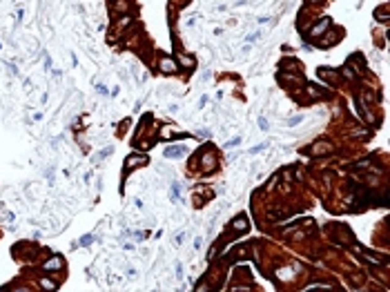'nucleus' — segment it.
I'll return each mask as SVG.
<instances>
[{"instance_id":"obj_1","label":"nucleus","mask_w":390,"mask_h":292,"mask_svg":"<svg viewBox=\"0 0 390 292\" xmlns=\"http://www.w3.org/2000/svg\"><path fill=\"white\" fill-rule=\"evenodd\" d=\"M42 267H45L47 272H52V270H60V267H63V259H60V256H54V259H49V261H47Z\"/></svg>"},{"instance_id":"obj_2","label":"nucleus","mask_w":390,"mask_h":292,"mask_svg":"<svg viewBox=\"0 0 390 292\" xmlns=\"http://www.w3.org/2000/svg\"><path fill=\"white\" fill-rule=\"evenodd\" d=\"M161 69L165 71V74H174V71H176V65L169 60V58H161Z\"/></svg>"},{"instance_id":"obj_3","label":"nucleus","mask_w":390,"mask_h":292,"mask_svg":"<svg viewBox=\"0 0 390 292\" xmlns=\"http://www.w3.org/2000/svg\"><path fill=\"white\" fill-rule=\"evenodd\" d=\"M140 163H145V156H129V158H127V165H125V172H129L132 167H136V165H140Z\"/></svg>"},{"instance_id":"obj_4","label":"nucleus","mask_w":390,"mask_h":292,"mask_svg":"<svg viewBox=\"0 0 390 292\" xmlns=\"http://www.w3.org/2000/svg\"><path fill=\"white\" fill-rule=\"evenodd\" d=\"M328 25H330V18H323V20L319 22V25H316V27L312 29V36H319V34H321V31L328 27Z\"/></svg>"},{"instance_id":"obj_5","label":"nucleus","mask_w":390,"mask_h":292,"mask_svg":"<svg viewBox=\"0 0 390 292\" xmlns=\"http://www.w3.org/2000/svg\"><path fill=\"white\" fill-rule=\"evenodd\" d=\"M183 152H185L183 147H167V150H165V156H167V158H172V156H181Z\"/></svg>"},{"instance_id":"obj_6","label":"nucleus","mask_w":390,"mask_h":292,"mask_svg":"<svg viewBox=\"0 0 390 292\" xmlns=\"http://www.w3.org/2000/svg\"><path fill=\"white\" fill-rule=\"evenodd\" d=\"M232 228L234 230H248V221L245 218H236V221H232Z\"/></svg>"},{"instance_id":"obj_7","label":"nucleus","mask_w":390,"mask_h":292,"mask_svg":"<svg viewBox=\"0 0 390 292\" xmlns=\"http://www.w3.org/2000/svg\"><path fill=\"white\" fill-rule=\"evenodd\" d=\"M301 120H303V114H299V116H292V118H288V125H290V127H292V125H299Z\"/></svg>"},{"instance_id":"obj_8","label":"nucleus","mask_w":390,"mask_h":292,"mask_svg":"<svg viewBox=\"0 0 390 292\" xmlns=\"http://www.w3.org/2000/svg\"><path fill=\"white\" fill-rule=\"evenodd\" d=\"M330 150H332L330 145H316V147H314L312 152H314V154H319V152H330Z\"/></svg>"},{"instance_id":"obj_9","label":"nucleus","mask_w":390,"mask_h":292,"mask_svg":"<svg viewBox=\"0 0 390 292\" xmlns=\"http://www.w3.org/2000/svg\"><path fill=\"white\" fill-rule=\"evenodd\" d=\"M179 60H181L185 67H192V65H194V60H192V58H187V56H179Z\"/></svg>"},{"instance_id":"obj_10","label":"nucleus","mask_w":390,"mask_h":292,"mask_svg":"<svg viewBox=\"0 0 390 292\" xmlns=\"http://www.w3.org/2000/svg\"><path fill=\"white\" fill-rule=\"evenodd\" d=\"M241 145V136H236V138H232L230 143H228V147H239Z\"/></svg>"},{"instance_id":"obj_11","label":"nucleus","mask_w":390,"mask_h":292,"mask_svg":"<svg viewBox=\"0 0 390 292\" xmlns=\"http://www.w3.org/2000/svg\"><path fill=\"white\" fill-rule=\"evenodd\" d=\"M265 147H267V143H261V145H256V147L250 150V154H256V152H261V150H265Z\"/></svg>"},{"instance_id":"obj_12","label":"nucleus","mask_w":390,"mask_h":292,"mask_svg":"<svg viewBox=\"0 0 390 292\" xmlns=\"http://www.w3.org/2000/svg\"><path fill=\"white\" fill-rule=\"evenodd\" d=\"M42 288H47V290H56V283H52V281H42Z\"/></svg>"},{"instance_id":"obj_13","label":"nucleus","mask_w":390,"mask_h":292,"mask_svg":"<svg viewBox=\"0 0 390 292\" xmlns=\"http://www.w3.org/2000/svg\"><path fill=\"white\" fill-rule=\"evenodd\" d=\"M259 127H261V129H267V120H265L263 116L259 118Z\"/></svg>"},{"instance_id":"obj_14","label":"nucleus","mask_w":390,"mask_h":292,"mask_svg":"<svg viewBox=\"0 0 390 292\" xmlns=\"http://www.w3.org/2000/svg\"><path fill=\"white\" fill-rule=\"evenodd\" d=\"M91 241H94V239H91V236L87 234V236H83V241H80V243H83V245H89V243H91Z\"/></svg>"},{"instance_id":"obj_15","label":"nucleus","mask_w":390,"mask_h":292,"mask_svg":"<svg viewBox=\"0 0 390 292\" xmlns=\"http://www.w3.org/2000/svg\"><path fill=\"white\" fill-rule=\"evenodd\" d=\"M259 36H261V34H259V31H256V34H252V36H248V42H254V40H256V38H259Z\"/></svg>"},{"instance_id":"obj_16","label":"nucleus","mask_w":390,"mask_h":292,"mask_svg":"<svg viewBox=\"0 0 390 292\" xmlns=\"http://www.w3.org/2000/svg\"><path fill=\"white\" fill-rule=\"evenodd\" d=\"M96 89H98V94H107V87H105V85H98Z\"/></svg>"},{"instance_id":"obj_17","label":"nucleus","mask_w":390,"mask_h":292,"mask_svg":"<svg viewBox=\"0 0 390 292\" xmlns=\"http://www.w3.org/2000/svg\"><path fill=\"white\" fill-rule=\"evenodd\" d=\"M176 277H179V279L183 277V267H181V265H176Z\"/></svg>"}]
</instances>
